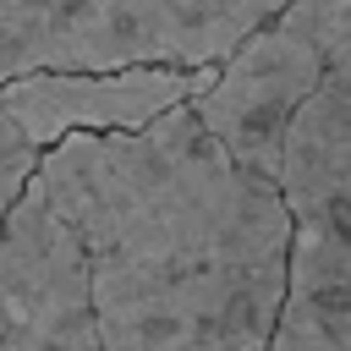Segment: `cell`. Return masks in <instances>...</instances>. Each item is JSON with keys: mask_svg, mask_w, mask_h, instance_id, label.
Instances as JSON below:
<instances>
[{"mask_svg": "<svg viewBox=\"0 0 351 351\" xmlns=\"http://www.w3.org/2000/svg\"><path fill=\"white\" fill-rule=\"evenodd\" d=\"M318 77H324V49L307 0H296L219 66V77L192 99V110L241 170L274 181L285 126L318 88Z\"/></svg>", "mask_w": 351, "mask_h": 351, "instance_id": "3", "label": "cell"}, {"mask_svg": "<svg viewBox=\"0 0 351 351\" xmlns=\"http://www.w3.org/2000/svg\"><path fill=\"white\" fill-rule=\"evenodd\" d=\"M38 165H44V148L27 137V126H22V121L5 110V99H0V225L11 219V208L22 203V192L33 186Z\"/></svg>", "mask_w": 351, "mask_h": 351, "instance_id": "7", "label": "cell"}, {"mask_svg": "<svg viewBox=\"0 0 351 351\" xmlns=\"http://www.w3.org/2000/svg\"><path fill=\"white\" fill-rule=\"evenodd\" d=\"M324 77L291 115L274 186L296 225H324L351 247V0H307Z\"/></svg>", "mask_w": 351, "mask_h": 351, "instance_id": "4", "label": "cell"}, {"mask_svg": "<svg viewBox=\"0 0 351 351\" xmlns=\"http://www.w3.org/2000/svg\"><path fill=\"white\" fill-rule=\"evenodd\" d=\"M263 351H351V247L324 225H296L291 274Z\"/></svg>", "mask_w": 351, "mask_h": 351, "instance_id": "6", "label": "cell"}, {"mask_svg": "<svg viewBox=\"0 0 351 351\" xmlns=\"http://www.w3.org/2000/svg\"><path fill=\"white\" fill-rule=\"evenodd\" d=\"M296 0H0V82L33 71H208Z\"/></svg>", "mask_w": 351, "mask_h": 351, "instance_id": "2", "label": "cell"}, {"mask_svg": "<svg viewBox=\"0 0 351 351\" xmlns=\"http://www.w3.org/2000/svg\"><path fill=\"white\" fill-rule=\"evenodd\" d=\"M33 186L82 258L99 351H263L285 302L296 219L192 104L137 132H77Z\"/></svg>", "mask_w": 351, "mask_h": 351, "instance_id": "1", "label": "cell"}, {"mask_svg": "<svg viewBox=\"0 0 351 351\" xmlns=\"http://www.w3.org/2000/svg\"><path fill=\"white\" fill-rule=\"evenodd\" d=\"M219 66L208 71H170V66H143V71H33L0 82L5 110L27 126V137L49 154L77 132H137L181 104H192Z\"/></svg>", "mask_w": 351, "mask_h": 351, "instance_id": "5", "label": "cell"}]
</instances>
